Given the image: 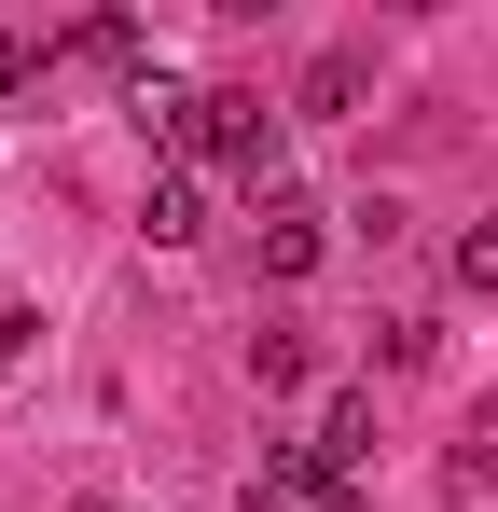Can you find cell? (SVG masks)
<instances>
[{
  "label": "cell",
  "instance_id": "obj_1",
  "mask_svg": "<svg viewBox=\"0 0 498 512\" xmlns=\"http://www.w3.org/2000/svg\"><path fill=\"white\" fill-rule=\"evenodd\" d=\"M277 125H291L277 97L208 84V97H194V125H180V153H208V167H236V180H263V194H277Z\"/></svg>",
  "mask_w": 498,
  "mask_h": 512
},
{
  "label": "cell",
  "instance_id": "obj_2",
  "mask_svg": "<svg viewBox=\"0 0 498 512\" xmlns=\"http://www.w3.org/2000/svg\"><path fill=\"white\" fill-rule=\"evenodd\" d=\"M249 263L291 291V277H319V208L305 194H263V222H249Z\"/></svg>",
  "mask_w": 498,
  "mask_h": 512
},
{
  "label": "cell",
  "instance_id": "obj_3",
  "mask_svg": "<svg viewBox=\"0 0 498 512\" xmlns=\"http://www.w3.org/2000/svg\"><path fill=\"white\" fill-rule=\"evenodd\" d=\"M56 56H70V70H125V84H153V42H139V14H83Z\"/></svg>",
  "mask_w": 498,
  "mask_h": 512
},
{
  "label": "cell",
  "instance_id": "obj_4",
  "mask_svg": "<svg viewBox=\"0 0 498 512\" xmlns=\"http://www.w3.org/2000/svg\"><path fill=\"white\" fill-rule=\"evenodd\" d=\"M139 236H153V250H194V236H208V194H194V167H153V194H139Z\"/></svg>",
  "mask_w": 498,
  "mask_h": 512
},
{
  "label": "cell",
  "instance_id": "obj_5",
  "mask_svg": "<svg viewBox=\"0 0 498 512\" xmlns=\"http://www.w3.org/2000/svg\"><path fill=\"white\" fill-rule=\"evenodd\" d=\"M360 84H374V70H360V56L332 42V56H305V84H291V111H305V125H332V111H360Z\"/></svg>",
  "mask_w": 498,
  "mask_h": 512
},
{
  "label": "cell",
  "instance_id": "obj_6",
  "mask_svg": "<svg viewBox=\"0 0 498 512\" xmlns=\"http://www.w3.org/2000/svg\"><path fill=\"white\" fill-rule=\"evenodd\" d=\"M249 388L291 402V388H305V333H249Z\"/></svg>",
  "mask_w": 498,
  "mask_h": 512
},
{
  "label": "cell",
  "instance_id": "obj_7",
  "mask_svg": "<svg viewBox=\"0 0 498 512\" xmlns=\"http://www.w3.org/2000/svg\"><path fill=\"white\" fill-rule=\"evenodd\" d=\"M277 485H291V499H346V485H360V471H346V457H332V443H291V457H277Z\"/></svg>",
  "mask_w": 498,
  "mask_h": 512
},
{
  "label": "cell",
  "instance_id": "obj_8",
  "mask_svg": "<svg viewBox=\"0 0 498 512\" xmlns=\"http://www.w3.org/2000/svg\"><path fill=\"white\" fill-rule=\"evenodd\" d=\"M457 291H498V208H485V222H457Z\"/></svg>",
  "mask_w": 498,
  "mask_h": 512
},
{
  "label": "cell",
  "instance_id": "obj_9",
  "mask_svg": "<svg viewBox=\"0 0 498 512\" xmlns=\"http://www.w3.org/2000/svg\"><path fill=\"white\" fill-rule=\"evenodd\" d=\"M28 70H42V56H28V42H14V28H0V97H14V84H28Z\"/></svg>",
  "mask_w": 498,
  "mask_h": 512
},
{
  "label": "cell",
  "instance_id": "obj_10",
  "mask_svg": "<svg viewBox=\"0 0 498 512\" xmlns=\"http://www.w3.org/2000/svg\"><path fill=\"white\" fill-rule=\"evenodd\" d=\"M28 333H42V319H28V305H14V291H0V360H14V346H28Z\"/></svg>",
  "mask_w": 498,
  "mask_h": 512
},
{
  "label": "cell",
  "instance_id": "obj_11",
  "mask_svg": "<svg viewBox=\"0 0 498 512\" xmlns=\"http://www.w3.org/2000/svg\"><path fill=\"white\" fill-rule=\"evenodd\" d=\"M236 512H277V499H263V485H249V499H236Z\"/></svg>",
  "mask_w": 498,
  "mask_h": 512
},
{
  "label": "cell",
  "instance_id": "obj_12",
  "mask_svg": "<svg viewBox=\"0 0 498 512\" xmlns=\"http://www.w3.org/2000/svg\"><path fill=\"white\" fill-rule=\"evenodd\" d=\"M83 512H111V499H83Z\"/></svg>",
  "mask_w": 498,
  "mask_h": 512
}]
</instances>
